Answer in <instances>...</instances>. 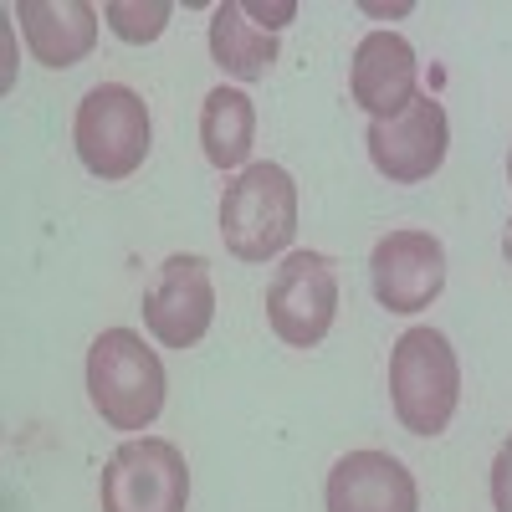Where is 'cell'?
Masks as SVG:
<instances>
[{"mask_svg": "<svg viewBox=\"0 0 512 512\" xmlns=\"http://www.w3.org/2000/svg\"><path fill=\"white\" fill-rule=\"evenodd\" d=\"M103 512H185L190 507V466L175 441L139 436L123 441L98 482Z\"/></svg>", "mask_w": 512, "mask_h": 512, "instance_id": "5b68a950", "label": "cell"}, {"mask_svg": "<svg viewBox=\"0 0 512 512\" xmlns=\"http://www.w3.org/2000/svg\"><path fill=\"white\" fill-rule=\"evenodd\" d=\"M338 318V272L323 251H292L267 287V323L287 349H318Z\"/></svg>", "mask_w": 512, "mask_h": 512, "instance_id": "8992f818", "label": "cell"}, {"mask_svg": "<svg viewBox=\"0 0 512 512\" xmlns=\"http://www.w3.org/2000/svg\"><path fill=\"white\" fill-rule=\"evenodd\" d=\"M502 256L512 262V221H507V231H502Z\"/></svg>", "mask_w": 512, "mask_h": 512, "instance_id": "ac0fdd59", "label": "cell"}, {"mask_svg": "<svg viewBox=\"0 0 512 512\" xmlns=\"http://www.w3.org/2000/svg\"><path fill=\"white\" fill-rule=\"evenodd\" d=\"M492 507L512 512V436L497 446V461H492Z\"/></svg>", "mask_w": 512, "mask_h": 512, "instance_id": "2e32d148", "label": "cell"}, {"mask_svg": "<svg viewBox=\"0 0 512 512\" xmlns=\"http://www.w3.org/2000/svg\"><path fill=\"white\" fill-rule=\"evenodd\" d=\"M21 36L41 67L67 72L98 47V11L88 0H21L16 6Z\"/></svg>", "mask_w": 512, "mask_h": 512, "instance_id": "7c38bea8", "label": "cell"}, {"mask_svg": "<svg viewBox=\"0 0 512 512\" xmlns=\"http://www.w3.org/2000/svg\"><path fill=\"white\" fill-rule=\"evenodd\" d=\"M72 144L88 175L98 180H128L149 159V108L134 88L123 82H98L77 103L72 118Z\"/></svg>", "mask_w": 512, "mask_h": 512, "instance_id": "277c9868", "label": "cell"}, {"mask_svg": "<svg viewBox=\"0 0 512 512\" xmlns=\"http://www.w3.org/2000/svg\"><path fill=\"white\" fill-rule=\"evenodd\" d=\"M246 16H251L256 26H262V31H272V36H277V31L297 16V6H292V0H277V6H246Z\"/></svg>", "mask_w": 512, "mask_h": 512, "instance_id": "e0dca14e", "label": "cell"}, {"mask_svg": "<svg viewBox=\"0 0 512 512\" xmlns=\"http://www.w3.org/2000/svg\"><path fill=\"white\" fill-rule=\"evenodd\" d=\"M164 364L134 328H108L88 349V400L108 431H149L164 410Z\"/></svg>", "mask_w": 512, "mask_h": 512, "instance_id": "6da1fadb", "label": "cell"}, {"mask_svg": "<svg viewBox=\"0 0 512 512\" xmlns=\"http://www.w3.org/2000/svg\"><path fill=\"white\" fill-rule=\"evenodd\" d=\"M390 405L410 436H441L461 405V364L441 328H405L390 349Z\"/></svg>", "mask_w": 512, "mask_h": 512, "instance_id": "7a4b0ae2", "label": "cell"}, {"mask_svg": "<svg viewBox=\"0 0 512 512\" xmlns=\"http://www.w3.org/2000/svg\"><path fill=\"white\" fill-rule=\"evenodd\" d=\"M323 502H328V512H420L415 477L390 451L338 456L328 472V487H323Z\"/></svg>", "mask_w": 512, "mask_h": 512, "instance_id": "30bf717a", "label": "cell"}, {"mask_svg": "<svg viewBox=\"0 0 512 512\" xmlns=\"http://www.w3.org/2000/svg\"><path fill=\"white\" fill-rule=\"evenodd\" d=\"M210 57H216V67L226 77L256 82L277 62V36L256 26L241 0H221V6L210 11Z\"/></svg>", "mask_w": 512, "mask_h": 512, "instance_id": "4fadbf2b", "label": "cell"}, {"mask_svg": "<svg viewBox=\"0 0 512 512\" xmlns=\"http://www.w3.org/2000/svg\"><path fill=\"white\" fill-rule=\"evenodd\" d=\"M216 323V287H210V262L205 256H169L159 267L154 287L144 292V328L164 349H195Z\"/></svg>", "mask_w": 512, "mask_h": 512, "instance_id": "ba28073f", "label": "cell"}, {"mask_svg": "<svg viewBox=\"0 0 512 512\" xmlns=\"http://www.w3.org/2000/svg\"><path fill=\"white\" fill-rule=\"evenodd\" d=\"M297 236V185L282 164H246L221 190V241L236 262H272Z\"/></svg>", "mask_w": 512, "mask_h": 512, "instance_id": "3957f363", "label": "cell"}, {"mask_svg": "<svg viewBox=\"0 0 512 512\" xmlns=\"http://www.w3.org/2000/svg\"><path fill=\"white\" fill-rule=\"evenodd\" d=\"M200 144L216 169H241L256 144V108L241 88H210L200 103Z\"/></svg>", "mask_w": 512, "mask_h": 512, "instance_id": "5bb4252c", "label": "cell"}, {"mask_svg": "<svg viewBox=\"0 0 512 512\" xmlns=\"http://www.w3.org/2000/svg\"><path fill=\"white\" fill-rule=\"evenodd\" d=\"M364 144H369L374 169L390 185H420V180H431L436 169H441V159H446V144H451L446 108L436 98L415 93V103L405 113L369 118Z\"/></svg>", "mask_w": 512, "mask_h": 512, "instance_id": "52a82bcc", "label": "cell"}, {"mask_svg": "<svg viewBox=\"0 0 512 512\" xmlns=\"http://www.w3.org/2000/svg\"><path fill=\"white\" fill-rule=\"evenodd\" d=\"M507 185H512V154H507Z\"/></svg>", "mask_w": 512, "mask_h": 512, "instance_id": "d6986e66", "label": "cell"}, {"mask_svg": "<svg viewBox=\"0 0 512 512\" xmlns=\"http://www.w3.org/2000/svg\"><path fill=\"white\" fill-rule=\"evenodd\" d=\"M369 282L379 308L420 313L431 308L446 287V246L431 231H390L369 251Z\"/></svg>", "mask_w": 512, "mask_h": 512, "instance_id": "9c48e42d", "label": "cell"}, {"mask_svg": "<svg viewBox=\"0 0 512 512\" xmlns=\"http://www.w3.org/2000/svg\"><path fill=\"white\" fill-rule=\"evenodd\" d=\"M415 47L400 31H369L349 62V93L369 118H395L415 103Z\"/></svg>", "mask_w": 512, "mask_h": 512, "instance_id": "8fae6325", "label": "cell"}, {"mask_svg": "<svg viewBox=\"0 0 512 512\" xmlns=\"http://www.w3.org/2000/svg\"><path fill=\"white\" fill-rule=\"evenodd\" d=\"M169 16H175V6L169 0H108L103 6V21L118 41H128V47H144V41H159Z\"/></svg>", "mask_w": 512, "mask_h": 512, "instance_id": "9a60e30c", "label": "cell"}]
</instances>
